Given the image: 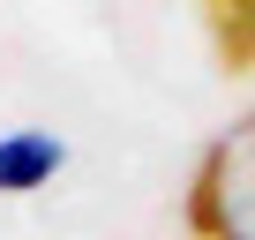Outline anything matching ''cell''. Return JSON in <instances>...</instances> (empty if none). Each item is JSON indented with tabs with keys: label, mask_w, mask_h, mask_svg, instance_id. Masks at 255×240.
Segmentation results:
<instances>
[{
	"label": "cell",
	"mask_w": 255,
	"mask_h": 240,
	"mask_svg": "<svg viewBox=\"0 0 255 240\" xmlns=\"http://www.w3.org/2000/svg\"><path fill=\"white\" fill-rule=\"evenodd\" d=\"M60 173V143L45 128H15V135H0V195H30Z\"/></svg>",
	"instance_id": "7a4b0ae2"
},
{
	"label": "cell",
	"mask_w": 255,
	"mask_h": 240,
	"mask_svg": "<svg viewBox=\"0 0 255 240\" xmlns=\"http://www.w3.org/2000/svg\"><path fill=\"white\" fill-rule=\"evenodd\" d=\"M188 233L195 240H255V113L203 150L188 180Z\"/></svg>",
	"instance_id": "6da1fadb"
},
{
	"label": "cell",
	"mask_w": 255,
	"mask_h": 240,
	"mask_svg": "<svg viewBox=\"0 0 255 240\" xmlns=\"http://www.w3.org/2000/svg\"><path fill=\"white\" fill-rule=\"evenodd\" d=\"M203 23H210V45L233 75H255V0H195Z\"/></svg>",
	"instance_id": "3957f363"
}]
</instances>
